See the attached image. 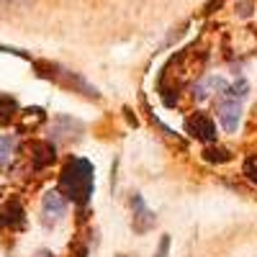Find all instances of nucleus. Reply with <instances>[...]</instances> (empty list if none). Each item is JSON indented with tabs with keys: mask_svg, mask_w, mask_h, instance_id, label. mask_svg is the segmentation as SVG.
Segmentation results:
<instances>
[{
	"mask_svg": "<svg viewBox=\"0 0 257 257\" xmlns=\"http://www.w3.org/2000/svg\"><path fill=\"white\" fill-rule=\"evenodd\" d=\"M62 190L67 193V198L75 203H88L93 193V165L82 157H72L62 170L59 178Z\"/></svg>",
	"mask_w": 257,
	"mask_h": 257,
	"instance_id": "1",
	"label": "nucleus"
},
{
	"mask_svg": "<svg viewBox=\"0 0 257 257\" xmlns=\"http://www.w3.org/2000/svg\"><path fill=\"white\" fill-rule=\"evenodd\" d=\"M185 132H188L190 137L201 139V142H208V144L216 142V123H213L211 116L203 113V111H196V113L185 121Z\"/></svg>",
	"mask_w": 257,
	"mask_h": 257,
	"instance_id": "2",
	"label": "nucleus"
},
{
	"mask_svg": "<svg viewBox=\"0 0 257 257\" xmlns=\"http://www.w3.org/2000/svg\"><path fill=\"white\" fill-rule=\"evenodd\" d=\"M52 80H57L59 85H64V88H70V90H77L80 95H88V98H93V100H98L100 95H98V90L93 88V85L85 80L82 75H77V72H70V70H64V67H59L57 64V72L52 75Z\"/></svg>",
	"mask_w": 257,
	"mask_h": 257,
	"instance_id": "3",
	"label": "nucleus"
},
{
	"mask_svg": "<svg viewBox=\"0 0 257 257\" xmlns=\"http://www.w3.org/2000/svg\"><path fill=\"white\" fill-rule=\"evenodd\" d=\"M216 108H219V116H221V126L226 134H234L239 128V118H242V103L231 100V98H224L219 95L216 100Z\"/></svg>",
	"mask_w": 257,
	"mask_h": 257,
	"instance_id": "4",
	"label": "nucleus"
},
{
	"mask_svg": "<svg viewBox=\"0 0 257 257\" xmlns=\"http://www.w3.org/2000/svg\"><path fill=\"white\" fill-rule=\"evenodd\" d=\"M132 208H134V216H132V229H134L137 234H147L149 229H152V226L157 224L155 213L144 206V201H142L139 193H134V196H132Z\"/></svg>",
	"mask_w": 257,
	"mask_h": 257,
	"instance_id": "5",
	"label": "nucleus"
},
{
	"mask_svg": "<svg viewBox=\"0 0 257 257\" xmlns=\"http://www.w3.org/2000/svg\"><path fill=\"white\" fill-rule=\"evenodd\" d=\"M64 213H67V198L59 196L57 190H49L44 196V216L49 221H57V219L64 216Z\"/></svg>",
	"mask_w": 257,
	"mask_h": 257,
	"instance_id": "6",
	"label": "nucleus"
},
{
	"mask_svg": "<svg viewBox=\"0 0 257 257\" xmlns=\"http://www.w3.org/2000/svg\"><path fill=\"white\" fill-rule=\"evenodd\" d=\"M0 224H6V226H21V224H24V208H21L16 201L8 203L3 208V213H0Z\"/></svg>",
	"mask_w": 257,
	"mask_h": 257,
	"instance_id": "7",
	"label": "nucleus"
},
{
	"mask_svg": "<svg viewBox=\"0 0 257 257\" xmlns=\"http://www.w3.org/2000/svg\"><path fill=\"white\" fill-rule=\"evenodd\" d=\"M203 157L208 162H213V165H221V162H229L231 160L229 152H226V149H221V147H208L206 152H203Z\"/></svg>",
	"mask_w": 257,
	"mask_h": 257,
	"instance_id": "8",
	"label": "nucleus"
},
{
	"mask_svg": "<svg viewBox=\"0 0 257 257\" xmlns=\"http://www.w3.org/2000/svg\"><path fill=\"white\" fill-rule=\"evenodd\" d=\"M13 152V139L11 137H0V165H8Z\"/></svg>",
	"mask_w": 257,
	"mask_h": 257,
	"instance_id": "9",
	"label": "nucleus"
},
{
	"mask_svg": "<svg viewBox=\"0 0 257 257\" xmlns=\"http://www.w3.org/2000/svg\"><path fill=\"white\" fill-rule=\"evenodd\" d=\"M167 249H170V237L165 234V237L160 239V247H157V254L155 257H167Z\"/></svg>",
	"mask_w": 257,
	"mask_h": 257,
	"instance_id": "10",
	"label": "nucleus"
},
{
	"mask_svg": "<svg viewBox=\"0 0 257 257\" xmlns=\"http://www.w3.org/2000/svg\"><path fill=\"white\" fill-rule=\"evenodd\" d=\"M237 8H239V16H242V18H247V16L252 13V11H249V0H242Z\"/></svg>",
	"mask_w": 257,
	"mask_h": 257,
	"instance_id": "11",
	"label": "nucleus"
},
{
	"mask_svg": "<svg viewBox=\"0 0 257 257\" xmlns=\"http://www.w3.org/2000/svg\"><path fill=\"white\" fill-rule=\"evenodd\" d=\"M36 257H52V252H39Z\"/></svg>",
	"mask_w": 257,
	"mask_h": 257,
	"instance_id": "12",
	"label": "nucleus"
},
{
	"mask_svg": "<svg viewBox=\"0 0 257 257\" xmlns=\"http://www.w3.org/2000/svg\"><path fill=\"white\" fill-rule=\"evenodd\" d=\"M116 257H126V254H116Z\"/></svg>",
	"mask_w": 257,
	"mask_h": 257,
	"instance_id": "13",
	"label": "nucleus"
}]
</instances>
